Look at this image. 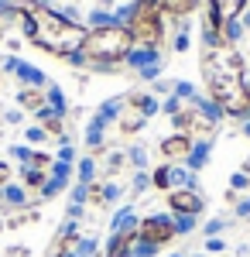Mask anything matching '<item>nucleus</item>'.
<instances>
[{
	"label": "nucleus",
	"instance_id": "nucleus-6",
	"mask_svg": "<svg viewBox=\"0 0 250 257\" xmlns=\"http://www.w3.org/2000/svg\"><path fill=\"white\" fill-rule=\"evenodd\" d=\"M137 237L144 243H151V247H165V243H172L178 237V230H175L172 216H144L137 223Z\"/></svg>",
	"mask_w": 250,
	"mask_h": 257
},
{
	"label": "nucleus",
	"instance_id": "nucleus-12",
	"mask_svg": "<svg viewBox=\"0 0 250 257\" xmlns=\"http://www.w3.org/2000/svg\"><path fill=\"white\" fill-rule=\"evenodd\" d=\"M144 120H148V117H141L137 110H131V106H127V110H123V113L116 117V123H120V131H123V134L131 138V134H137V131L144 127Z\"/></svg>",
	"mask_w": 250,
	"mask_h": 257
},
{
	"label": "nucleus",
	"instance_id": "nucleus-17",
	"mask_svg": "<svg viewBox=\"0 0 250 257\" xmlns=\"http://www.w3.org/2000/svg\"><path fill=\"white\" fill-rule=\"evenodd\" d=\"M236 189H250V175L236 172V175H233V192H236Z\"/></svg>",
	"mask_w": 250,
	"mask_h": 257
},
{
	"label": "nucleus",
	"instance_id": "nucleus-21",
	"mask_svg": "<svg viewBox=\"0 0 250 257\" xmlns=\"http://www.w3.org/2000/svg\"><path fill=\"white\" fill-rule=\"evenodd\" d=\"M4 257H28V247L14 243V247H7V250H4Z\"/></svg>",
	"mask_w": 250,
	"mask_h": 257
},
{
	"label": "nucleus",
	"instance_id": "nucleus-18",
	"mask_svg": "<svg viewBox=\"0 0 250 257\" xmlns=\"http://www.w3.org/2000/svg\"><path fill=\"white\" fill-rule=\"evenodd\" d=\"M89 199L96 202V206H103L106 199H103V185H89Z\"/></svg>",
	"mask_w": 250,
	"mask_h": 257
},
{
	"label": "nucleus",
	"instance_id": "nucleus-2",
	"mask_svg": "<svg viewBox=\"0 0 250 257\" xmlns=\"http://www.w3.org/2000/svg\"><path fill=\"white\" fill-rule=\"evenodd\" d=\"M14 11L24 14V38L38 45L41 52H48L55 59H76L79 55L89 28H82L72 18L58 14L45 4H35V0H18Z\"/></svg>",
	"mask_w": 250,
	"mask_h": 257
},
{
	"label": "nucleus",
	"instance_id": "nucleus-25",
	"mask_svg": "<svg viewBox=\"0 0 250 257\" xmlns=\"http://www.w3.org/2000/svg\"><path fill=\"white\" fill-rule=\"evenodd\" d=\"M195 257H199V254H195Z\"/></svg>",
	"mask_w": 250,
	"mask_h": 257
},
{
	"label": "nucleus",
	"instance_id": "nucleus-5",
	"mask_svg": "<svg viewBox=\"0 0 250 257\" xmlns=\"http://www.w3.org/2000/svg\"><path fill=\"white\" fill-rule=\"evenodd\" d=\"M247 0H209V14H206V45H219L226 38V28L243 14Z\"/></svg>",
	"mask_w": 250,
	"mask_h": 257
},
{
	"label": "nucleus",
	"instance_id": "nucleus-1",
	"mask_svg": "<svg viewBox=\"0 0 250 257\" xmlns=\"http://www.w3.org/2000/svg\"><path fill=\"white\" fill-rule=\"evenodd\" d=\"M202 79L219 113L250 120V86L243 79V55L230 41L202 48Z\"/></svg>",
	"mask_w": 250,
	"mask_h": 257
},
{
	"label": "nucleus",
	"instance_id": "nucleus-3",
	"mask_svg": "<svg viewBox=\"0 0 250 257\" xmlns=\"http://www.w3.org/2000/svg\"><path fill=\"white\" fill-rule=\"evenodd\" d=\"M134 38L127 31V24H99L86 31V41L79 48L76 62L82 65H99V69H116L123 59H131Z\"/></svg>",
	"mask_w": 250,
	"mask_h": 257
},
{
	"label": "nucleus",
	"instance_id": "nucleus-23",
	"mask_svg": "<svg viewBox=\"0 0 250 257\" xmlns=\"http://www.w3.org/2000/svg\"><path fill=\"white\" fill-rule=\"evenodd\" d=\"M0 230H4V219H0Z\"/></svg>",
	"mask_w": 250,
	"mask_h": 257
},
{
	"label": "nucleus",
	"instance_id": "nucleus-7",
	"mask_svg": "<svg viewBox=\"0 0 250 257\" xmlns=\"http://www.w3.org/2000/svg\"><path fill=\"white\" fill-rule=\"evenodd\" d=\"M168 209L175 216H199L206 209V199L199 196L195 189H172L168 192Z\"/></svg>",
	"mask_w": 250,
	"mask_h": 257
},
{
	"label": "nucleus",
	"instance_id": "nucleus-16",
	"mask_svg": "<svg viewBox=\"0 0 250 257\" xmlns=\"http://www.w3.org/2000/svg\"><path fill=\"white\" fill-rule=\"evenodd\" d=\"M28 168H38V172H52L55 168V161H52V155H41V151H31V158L24 161Z\"/></svg>",
	"mask_w": 250,
	"mask_h": 257
},
{
	"label": "nucleus",
	"instance_id": "nucleus-14",
	"mask_svg": "<svg viewBox=\"0 0 250 257\" xmlns=\"http://www.w3.org/2000/svg\"><path fill=\"white\" fill-rule=\"evenodd\" d=\"M21 182H24V185H28V189H45V182H48V172H38V168H28V165H24V168H21Z\"/></svg>",
	"mask_w": 250,
	"mask_h": 257
},
{
	"label": "nucleus",
	"instance_id": "nucleus-10",
	"mask_svg": "<svg viewBox=\"0 0 250 257\" xmlns=\"http://www.w3.org/2000/svg\"><path fill=\"white\" fill-rule=\"evenodd\" d=\"M195 4L199 0H158V11H161V18H185L195 11Z\"/></svg>",
	"mask_w": 250,
	"mask_h": 257
},
{
	"label": "nucleus",
	"instance_id": "nucleus-24",
	"mask_svg": "<svg viewBox=\"0 0 250 257\" xmlns=\"http://www.w3.org/2000/svg\"><path fill=\"white\" fill-rule=\"evenodd\" d=\"M0 79H4V69H0Z\"/></svg>",
	"mask_w": 250,
	"mask_h": 257
},
{
	"label": "nucleus",
	"instance_id": "nucleus-20",
	"mask_svg": "<svg viewBox=\"0 0 250 257\" xmlns=\"http://www.w3.org/2000/svg\"><path fill=\"white\" fill-rule=\"evenodd\" d=\"M123 155H113V158H110V165H106V168H110V175H116V172H120V168H123Z\"/></svg>",
	"mask_w": 250,
	"mask_h": 257
},
{
	"label": "nucleus",
	"instance_id": "nucleus-26",
	"mask_svg": "<svg viewBox=\"0 0 250 257\" xmlns=\"http://www.w3.org/2000/svg\"><path fill=\"white\" fill-rule=\"evenodd\" d=\"M175 257H178V254H175Z\"/></svg>",
	"mask_w": 250,
	"mask_h": 257
},
{
	"label": "nucleus",
	"instance_id": "nucleus-22",
	"mask_svg": "<svg viewBox=\"0 0 250 257\" xmlns=\"http://www.w3.org/2000/svg\"><path fill=\"white\" fill-rule=\"evenodd\" d=\"M236 213H240V216H247V213H250V202H240V206H236Z\"/></svg>",
	"mask_w": 250,
	"mask_h": 257
},
{
	"label": "nucleus",
	"instance_id": "nucleus-8",
	"mask_svg": "<svg viewBox=\"0 0 250 257\" xmlns=\"http://www.w3.org/2000/svg\"><path fill=\"white\" fill-rule=\"evenodd\" d=\"M158 151H161V158H165V161H182V158H189V155H192V138L175 131L172 138H161Z\"/></svg>",
	"mask_w": 250,
	"mask_h": 257
},
{
	"label": "nucleus",
	"instance_id": "nucleus-19",
	"mask_svg": "<svg viewBox=\"0 0 250 257\" xmlns=\"http://www.w3.org/2000/svg\"><path fill=\"white\" fill-rule=\"evenodd\" d=\"M4 185H11V165L7 161H0V189Z\"/></svg>",
	"mask_w": 250,
	"mask_h": 257
},
{
	"label": "nucleus",
	"instance_id": "nucleus-15",
	"mask_svg": "<svg viewBox=\"0 0 250 257\" xmlns=\"http://www.w3.org/2000/svg\"><path fill=\"white\" fill-rule=\"evenodd\" d=\"M151 185H154V189H161V192L172 189V168H168V165H158V168L151 172Z\"/></svg>",
	"mask_w": 250,
	"mask_h": 257
},
{
	"label": "nucleus",
	"instance_id": "nucleus-11",
	"mask_svg": "<svg viewBox=\"0 0 250 257\" xmlns=\"http://www.w3.org/2000/svg\"><path fill=\"white\" fill-rule=\"evenodd\" d=\"M38 120H41V131L45 134H52V138H62V131H65V123H62V113H55L52 106H45L38 113Z\"/></svg>",
	"mask_w": 250,
	"mask_h": 257
},
{
	"label": "nucleus",
	"instance_id": "nucleus-4",
	"mask_svg": "<svg viewBox=\"0 0 250 257\" xmlns=\"http://www.w3.org/2000/svg\"><path fill=\"white\" fill-rule=\"evenodd\" d=\"M127 31H131L134 45L148 48V52H154V48L161 45V38H165V24H161L158 0H137L134 11H131V18H127Z\"/></svg>",
	"mask_w": 250,
	"mask_h": 257
},
{
	"label": "nucleus",
	"instance_id": "nucleus-9",
	"mask_svg": "<svg viewBox=\"0 0 250 257\" xmlns=\"http://www.w3.org/2000/svg\"><path fill=\"white\" fill-rule=\"evenodd\" d=\"M18 106L21 110H31V113H41L48 106V99H45V93H41L38 86H24L18 93Z\"/></svg>",
	"mask_w": 250,
	"mask_h": 257
},
{
	"label": "nucleus",
	"instance_id": "nucleus-13",
	"mask_svg": "<svg viewBox=\"0 0 250 257\" xmlns=\"http://www.w3.org/2000/svg\"><path fill=\"white\" fill-rule=\"evenodd\" d=\"M127 106H131V110H137L141 117H151L154 110H158V103H154L151 96H144V93H131V96H127Z\"/></svg>",
	"mask_w": 250,
	"mask_h": 257
}]
</instances>
